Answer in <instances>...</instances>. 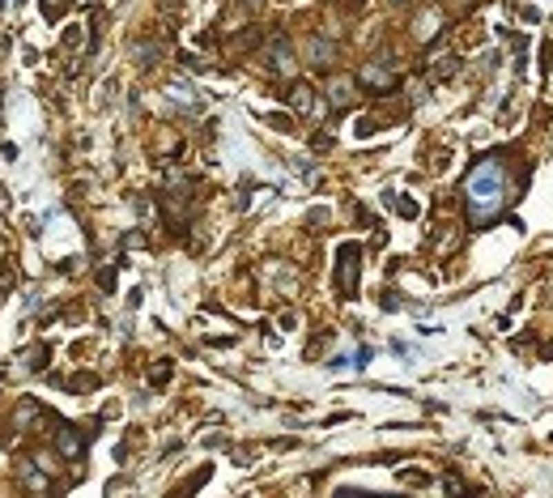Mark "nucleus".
<instances>
[{
  "label": "nucleus",
  "mask_w": 553,
  "mask_h": 498,
  "mask_svg": "<svg viewBox=\"0 0 553 498\" xmlns=\"http://www.w3.org/2000/svg\"><path fill=\"white\" fill-rule=\"evenodd\" d=\"M511 179H507V166L502 158H481L468 175H464V205H468V221L472 230H485L490 221L507 209L511 201Z\"/></svg>",
  "instance_id": "obj_1"
},
{
  "label": "nucleus",
  "mask_w": 553,
  "mask_h": 498,
  "mask_svg": "<svg viewBox=\"0 0 553 498\" xmlns=\"http://www.w3.org/2000/svg\"><path fill=\"white\" fill-rule=\"evenodd\" d=\"M358 281H362V247L341 243V252H336V290H341V298H354Z\"/></svg>",
  "instance_id": "obj_2"
},
{
  "label": "nucleus",
  "mask_w": 553,
  "mask_h": 498,
  "mask_svg": "<svg viewBox=\"0 0 553 498\" xmlns=\"http://www.w3.org/2000/svg\"><path fill=\"white\" fill-rule=\"evenodd\" d=\"M358 86H366V94H392L396 90V72H392V60L379 52L370 64H362L358 72Z\"/></svg>",
  "instance_id": "obj_3"
},
{
  "label": "nucleus",
  "mask_w": 553,
  "mask_h": 498,
  "mask_svg": "<svg viewBox=\"0 0 553 498\" xmlns=\"http://www.w3.org/2000/svg\"><path fill=\"white\" fill-rule=\"evenodd\" d=\"M264 56H268V68L272 72H281V77H290V72H294V43L285 39V34H272L268 39V47H264Z\"/></svg>",
  "instance_id": "obj_4"
},
{
  "label": "nucleus",
  "mask_w": 553,
  "mask_h": 498,
  "mask_svg": "<svg viewBox=\"0 0 553 498\" xmlns=\"http://www.w3.org/2000/svg\"><path fill=\"white\" fill-rule=\"evenodd\" d=\"M86 439H94V430H77V426H68V421H60V430H56V447H60V456L64 460H77L86 452Z\"/></svg>",
  "instance_id": "obj_5"
},
{
  "label": "nucleus",
  "mask_w": 553,
  "mask_h": 498,
  "mask_svg": "<svg viewBox=\"0 0 553 498\" xmlns=\"http://www.w3.org/2000/svg\"><path fill=\"white\" fill-rule=\"evenodd\" d=\"M354 107V77H332L328 81V111H349Z\"/></svg>",
  "instance_id": "obj_6"
},
{
  "label": "nucleus",
  "mask_w": 553,
  "mask_h": 498,
  "mask_svg": "<svg viewBox=\"0 0 553 498\" xmlns=\"http://www.w3.org/2000/svg\"><path fill=\"white\" fill-rule=\"evenodd\" d=\"M443 30H447V17H443L439 9H425V13H421V17L413 21V34H417L421 43H430V39H439Z\"/></svg>",
  "instance_id": "obj_7"
},
{
  "label": "nucleus",
  "mask_w": 553,
  "mask_h": 498,
  "mask_svg": "<svg viewBox=\"0 0 553 498\" xmlns=\"http://www.w3.org/2000/svg\"><path fill=\"white\" fill-rule=\"evenodd\" d=\"M456 72H460V56H456V52H443V56L434 60V68H430V81L443 86V81L456 77Z\"/></svg>",
  "instance_id": "obj_8"
},
{
  "label": "nucleus",
  "mask_w": 553,
  "mask_h": 498,
  "mask_svg": "<svg viewBox=\"0 0 553 498\" xmlns=\"http://www.w3.org/2000/svg\"><path fill=\"white\" fill-rule=\"evenodd\" d=\"M290 107H294L298 115H307V111H315V90H311L307 81H298V86L290 90Z\"/></svg>",
  "instance_id": "obj_9"
},
{
  "label": "nucleus",
  "mask_w": 553,
  "mask_h": 498,
  "mask_svg": "<svg viewBox=\"0 0 553 498\" xmlns=\"http://www.w3.org/2000/svg\"><path fill=\"white\" fill-rule=\"evenodd\" d=\"M307 52H311V56H307L311 64H332V56H336V47H332V43H323V39L315 34V39L307 43Z\"/></svg>",
  "instance_id": "obj_10"
},
{
  "label": "nucleus",
  "mask_w": 553,
  "mask_h": 498,
  "mask_svg": "<svg viewBox=\"0 0 553 498\" xmlns=\"http://www.w3.org/2000/svg\"><path fill=\"white\" fill-rule=\"evenodd\" d=\"M383 205H392L400 217H409V221L421 213V209H417V201H409V196H396V192H383Z\"/></svg>",
  "instance_id": "obj_11"
},
{
  "label": "nucleus",
  "mask_w": 553,
  "mask_h": 498,
  "mask_svg": "<svg viewBox=\"0 0 553 498\" xmlns=\"http://www.w3.org/2000/svg\"><path fill=\"white\" fill-rule=\"evenodd\" d=\"M39 413H43V409H39L34 401H21V405H17V413H13V426H17V430H26V426H30V421H34Z\"/></svg>",
  "instance_id": "obj_12"
},
{
  "label": "nucleus",
  "mask_w": 553,
  "mask_h": 498,
  "mask_svg": "<svg viewBox=\"0 0 553 498\" xmlns=\"http://www.w3.org/2000/svg\"><path fill=\"white\" fill-rule=\"evenodd\" d=\"M43 358H47V345H34V350H26L17 362H21V370H43Z\"/></svg>",
  "instance_id": "obj_13"
},
{
  "label": "nucleus",
  "mask_w": 553,
  "mask_h": 498,
  "mask_svg": "<svg viewBox=\"0 0 553 498\" xmlns=\"http://www.w3.org/2000/svg\"><path fill=\"white\" fill-rule=\"evenodd\" d=\"M17 472H21V481H26L30 490H47V477H39L30 460H21V464H17Z\"/></svg>",
  "instance_id": "obj_14"
},
{
  "label": "nucleus",
  "mask_w": 553,
  "mask_h": 498,
  "mask_svg": "<svg viewBox=\"0 0 553 498\" xmlns=\"http://www.w3.org/2000/svg\"><path fill=\"white\" fill-rule=\"evenodd\" d=\"M68 388H72V392H90V388H98V375H72Z\"/></svg>",
  "instance_id": "obj_15"
},
{
  "label": "nucleus",
  "mask_w": 553,
  "mask_h": 498,
  "mask_svg": "<svg viewBox=\"0 0 553 498\" xmlns=\"http://www.w3.org/2000/svg\"><path fill=\"white\" fill-rule=\"evenodd\" d=\"M379 128H383V119H358V128H354V132H358V137H374Z\"/></svg>",
  "instance_id": "obj_16"
},
{
  "label": "nucleus",
  "mask_w": 553,
  "mask_h": 498,
  "mask_svg": "<svg viewBox=\"0 0 553 498\" xmlns=\"http://www.w3.org/2000/svg\"><path fill=\"white\" fill-rule=\"evenodd\" d=\"M166 379H170V362H158L149 370V384H166Z\"/></svg>",
  "instance_id": "obj_17"
},
{
  "label": "nucleus",
  "mask_w": 553,
  "mask_h": 498,
  "mask_svg": "<svg viewBox=\"0 0 553 498\" xmlns=\"http://www.w3.org/2000/svg\"><path fill=\"white\" fill-rule=\"evenodd\" d=\"M64 9H68V0H43V13L47 17H60Z\"/></svg>",
  "instance_id": "obj_18"
},
{
  "label": "nucleus",
  "mask_w": 553,
  "mask_h": 498,
  "mask_svg": "<svg viewBox=\"0 0 553 498\" xmlns=\"http://www.w3.org/2000/svg\"><path fill=\"white\" fill-rule=\"evenodd\" d=\"M311 149H332V132H315L311 137Z\"/></svg>",
  "instance_id": "obj_19"
},
{
  "label": "nucleus",
  "mask_w": 553,
  "mask_h": 498,
  "mask_svg": "<svg viewBox=\"0 0 553 498\" xmlns=\"http://www.w3.org/2000/svg\"><path fill=\"white\" fill-rule=\"evenodd\" d=\"M98 286H103V290H115V272L103 268V272H98Z\"/></svg>",
  "instance_id": "obj_20"
},
{
  "label": "nucleus",
  "mask_w": 553,
  "mask_h": 498,
  "mask_svg": "<svg viewBox=\"0 0 553 498\" xmlns=\"http://www.w3.org/2000/svg\"><path fill=\"white\" fill-rule=\"evenodd\" d=\"M209 472H213V468H200V472H196V477L188 481V490H200V486H205V481H209Z\"/></svg>",
  "instance_id": "obj_21"
},
{
  "label": "nucleus",
  "mask_w": 553,
  "mask_h": 498,
  "mask_svg": "<svg viewBox=\"0 0 553 498\" xmlns=\"http://www.w3.org/2000/svg\"><path fill=\"white\" fill-rule=\"evenodd\" d=\"M268 123H272V128H281V132H290V128H294V123H290V115H272Z\"/></svg>",
  "instance_id": "obj_22"
},
{
  "label": "nucleus",
  "mask_w": 553,
  "mask_h": 498,
  "mask_svg": "<svg viewBox=\"0 0 553 498\" xmlns=\"http://www.w3.org/2000/svg\"><path fill=\"white\" fill-rule=\"evenodd\" d=\"M541 64H545V68H553V43H545V47H541Z\"/></svg>",
  "instance_id": "obj_23"
},
{
  "label": "nucleus",
  "mask_w": 553,
  "mask_h": 498,
  "mask_svg": "<svg viewBox=\"0 0 553 498\" xmlns=\"http://www.w3.org/2000/svg\"><path fill=\"white\" fill-rule=\"evenodd\" d=\"M264 5V0H243V9H260Z\"/></svg>",
  "instance_id": "obj_24"
},
{
  "label": "nucleus",
  "mask_w": 553,
  "mask_h": 498,
  "mask_svg": "<svg viewBox=\"0 0 553 498\" xmlns=\"http://www.w3.org/2000/svg\"><path fill=\"white\" fill-rule=\"evenodd\" d=\"M392 5H413V0H392Z\"/></svg>",
  "instance_id": "obj_25"
}]
</instances>
